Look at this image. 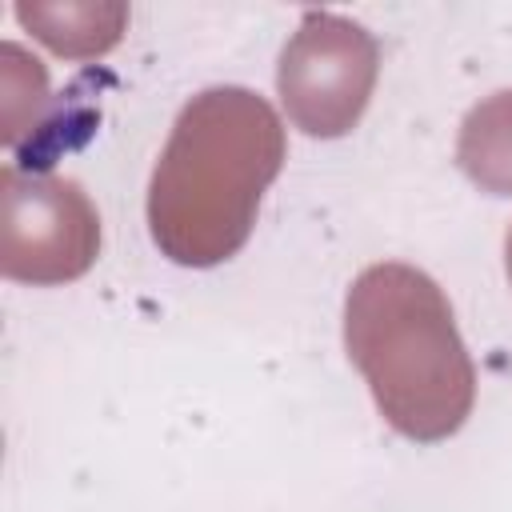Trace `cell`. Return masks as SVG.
Returning a JSON list of instances; mask_svg holds the SVG:
<instances>
[{
	"label": "cell",
	"mask_w": 512,
	"mask_h": 512,
	"mask_svg": "<svg viewBox=\"0 0 512 512\" xmlns=\"http://www.w3.org/2000/svg\"><path fill=\"white\" fill-rule=\"evenodd\" d=\"M100 256V212L52 172H0V272L20 284L80 280Z\"/></svg>",
	"instance_id": "cell-4"
},
{
	"label": "cell",
	"mask_w": 512,
	"mask_h": 512,
	"mask_svg": "<svg viewBox=\"0 0 512 512\" xmlns=\"http://www.w3.org/2000/svg\"><path fill=\"white\" fill-rule=\"evenodd\" d=\"M380 48L372 32L336 12H304L276 64V92L304 136L352 132L372 100Z\"/></svg>",
	"instance_id": "cell-3"
},
{
	"label": "cell",
	"mask_w": 512,
	"mask_h": 512,
	"mask_svg": "<svg viewBox=\"0 0 512 512\" xmlns=\"http://www.w3.org/2000/svg\"><path fill=\"white\" fill-rule=\"evenodd\" d=\"M0 68H4V144H16L28 124L48 104V72L36 56H28L20 44H0Z\"/></svg>",
	"instance_id": "cell-7"
},
{
	"label": "cell",
	"mask_w": 512,
	"mask_h": 512,
	"mask_svg": "<svg viewBox=\"0 0 512 512\" xmlns=\"http://www.w3.org/2000/svg\"><path fill=\"white\" fill-rule=\"evenodd\" d=\"M284 152V124L264 96L236 84L196 92L148 180V232L160 256L184 268L236 256L284 168Z\"/></svg>",
	"instance_id": "cell-1"
},
{
	"label": "cell",
	"mask_w": 512,
	"mask_h": 512,
	"mask_svg": "<svg viewBox=\"0 0 512 512\" xmlns=\"http://www.w3.org/2000/svg\"><path fill=\"white\" fill-rule=\"evenodd\" d=\"M16 20L56 56L68 60H96L112 52L128 28V8L116 0H84V4H44L20 0Z\"/></svg>",
	"instance_id": "cell-5"
},
{
	"label": "cell",
	"mask_w": 512,
	"mask_h": 512,
	"mask_svg": "<svg viewBox=\"0 0 512 512\" xmlns=\"http://www.w3.org/2000/svg\"><path fill=\"white\" fill-rule=\"evenodd\" d=\"M504 272H508V284H512V228L504 236Z\"/></svg>",
	"instance_id": "cell-8"
},
{
	"label": "cell",
	"mask_w": 512,
	"mask_h": 512,
	"mask_svg": "<svg viewBox=\"0 0 512 512\" xmlns=\"http://www.w3.org/2000/svg\"><path fill=\"white\" fill-rule=\"evenodd\" d=\"M344 348L400 436L436 444L472 416L476 368L428 272L400 260L368 264L344 296Z\"/></svg>",
	"instance_id": "cell-2"
},
{
	"label": "cell",
	"mask_w": 512,
	"mask_h": 512,
	"mask_svg": "<svg viewBox=\"0 0 512 512\" xmlns=\"http://www.w3.org/2000/svg\"><path fill=\"white\" fill-rule=\"evenodd\" d=\"M460 172L492 196H512V88L468 108L456 136Z\"/></svg>",
	"instance_id": "cell-6"
}]
</instances>
